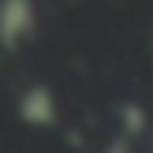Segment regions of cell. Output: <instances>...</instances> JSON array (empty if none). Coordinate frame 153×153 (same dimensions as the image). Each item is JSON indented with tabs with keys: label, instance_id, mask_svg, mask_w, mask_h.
<instances>
[{
	"label": "cell",
	"instance_id": "cell-4",
	"mask_svg": "<svg viewBox=\"0 0 153 153\" xmlns=\"http://www.w3.org/2000/svg\"><path fill=\"white\" fill-rule=\"evenodd\" d=\"M105 153H131V138L120 131L116 138H112V146H105Z\"/></svg>",
	"mask_w": 153,
	"mask_h": 153
},
{
	"label": "cell",
	"instance_id": "cell-1",
	"mask_svg": "<svg viewBox=\"0 0 153 153\" xmlns=\"http://www.w3.org/2000/svg\"><path fill=\"white\" fill-rule=\"evenodd\" d=\"M30 34H34V4L0 0V49H19Z\"/></svg>",
	"mask_w": 153,
	"mask_h": 153
},
{
	"label": "cell",
	"instance_id": "cell-2",
	"mask_svg": "<svg viewBox=\"0 0 153 153\" xmlns=\"http://www.w3.org/2000/svg\"><path fill=\"white\" fill-rule=\"evenodd\" d=\"M19 116L26 120L30 127H52L56 123V97L45 86H30L26 94L19 97Z\"/></svg>",
	"mask_w": 153,
	"mask_h": 153
},
{
	"label": "cell",
	"instance_id": "cell-3",
	"mask_svg": "<svg viewBox=\"0 0 153 153\" xmlns=\"http://www.w3.org/2000/svg\"><path fill=\"white\" fill-rule=\"evenodd\" d=\"M120 123H123V134L127 138H134V134H142L146 131V108L142 105H120Z\"/></svg>",
	"mask_w": 153,
	"mask_h": 153
}]
</instances>
